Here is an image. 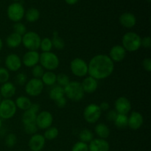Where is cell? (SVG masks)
<instances>
[{
  "label": "cell",
  "instance_id": "7",
  "mask_svg": "<svg viewBox=\"0 0 151 151\" xmlns=\"http://www.w3.org/2000/svg\"><path fill=\"white\" fill-rule=\"evenodd\" d=\"M83 118L88 123H96L101 116L102 111L97 104L91 103L84 109Z\"/></svg>",
  "mask_w": 151,
  "mask_h": 151
},
{
  "label": "cell",
  "instance_id": "50",
  "mask_svg": "<svg viewBox=\"0 0 151 151\" xmlns=\"http://www.w3.org/2000/svg\"><path fill=\"white\" fill-rule=\"evenodd\" d=\"M1 127H2V119L0 118V130H1Z\"/></svg>",
  "mask_w": 151,
  "mask_h": 151
},
{
  "label": "cell",
  "instance_id": "45",
  "mask_svg": "<svg viewBox=\"0 0 151 151\" xmlns=\"http://www.w3.org/2000/svg\"><path fill=\"white\" fill-rule=\"evenodd\" d=\"M142 66L145 71L148 72H151V60L150 58H147L143 60Z\"/></svg>",
  "mask_w": 151,
  "mask_h": 151
},
{
  "label": "cell",
  "instance_id": "44",
  "mask_svg": "<svg viewBox=\"0 0 151 151\" xmlns=\"http://www.w3.org/2000/svg\"><path fill=\"white\" fill-rule=\"evenodd\" d=\"M55 105L57 106V107L60 108V109H63V108H64L66 106L67 100H66V97H65L64 96V97H61V98L58 99L56 101H55Z\"/></svg>",
  "mask_w": 151,
  "mask_h": 151
},
{
  "label": "cell",
  "instance_id": "41",
  "mask_svg": "<svg viewBox=\"0 0 151 151\" xmlns=\"http://www.w3.org/2000/svg\"><path fill=\"white\" fill-rule=\"evenodd\" d=\"M72 151H88V145L79 141L72 146Z\"/></svg>",
  "mask_w": 151,
  "mask_h": 151
},
{
  "label": "cell",
  "instance_id": "14",
  "mask_svg": "<svg viewBox=\"0 0 151 151\" xmlns=\"http://www.w3.org/2000/svg\"><path fill=\"white\" fill-rule=\"evenodd\" d=\"M46 144V139L41 134H35L32 135L28 142V146L31 151H41Z\"/></svg>",
  "mask_w": 151,
  "mask_h": 151
},
{
  "label": "cell",
  "instance_id": "32",
  "mask_svg": "<svg viewBox=\"0 0 151 151\" xmlns=\"http://www.w3.org/2000/svg\"><path fill=\"white\" fill-rule=\"evenodd\" d=\"M59 134L58 129L56 127H50L47 129H46L44 134L43 136L44 137L45 139L47 140H53L58 137Z\"/></svg>",
  "mask_w": 151,
  "mask_h": 151
},
{
  "label": "cell",
  "instance_id": "12",
  "mask_svg": "<svg viewBox=\"0 0 151 151\" xmlns=\"http://www.w3.org/2000/svg\"><path fill=\"white\" fill-rule=\"evenodd\" d=\"M4 63H5L6 69L10 72H17L22 66L21 58L18 55L13 53L8 55L5 58Z\"/></svg>",
  "mask_w": 151,
  "mask_h": 151
},
{
  "label": "cell",
  "instance_id": "20",
  "mask_svg": "<svg viewBox=\"0 0 151 151\" xmlns=\"http://www.w3.org/2000/svg\"><path fill=\"white\" fill-rule=\"evenodd\" d=\"M119 23L121 24L122 26H123L125 28H132L137 24V18L133 13L126 12L124 13L119 16Z\"/></svg>",
  "mask_w": 151,
  "mask_h": 151
},
{
  "label": "cell",
  "instance_id": "29",
  "mask_svg": "<svg viewBox=\"0 0 151 151\" xmlns=\"http://www.w3.org/2000/svg\"><path fill=\"white\" fill-rule=\"evenodd\" d=\"M52 47H55L56 50H63L65 47V42L62 38H60L58 35V32L55 31L53 32L52 38Z\"/></svg>",
  "mask_w": 151,
  "mask_h": 151
},
{
  "label": "cell",
  "instance_id": "35",
  "mask_svg": "<svg viewBox=\"0 0 151 151\" xmlns=\"http://www.w3.org/2000/svg\"><path fill=\"white\" fill-rule=\"evenodd\" d=\"M44 72H45L44 69L40 64L35 65L32 68V75L33 76V78L41 79Z\"/></svg>",
  "mask_w": 151,
  "mask_h": 151
},
{
  "label": "cell",
  "instance_id": "9",
  "mask_svg": "<svg viewBox=\"0 0 151 151\" xmlns=\"http://www.w3.org/2000/svg\"><path fill=\"white\" fill-rule=\"evenodd\" d=\"M44 85L41 79L32 78L25 84V92L31 97H37L42 93Z\"/></svg>",
  "mask_w": 151,
  "mask_h": 151
},
{
  "label": "cell",
  "instance_id": "52",
  "mask_svg": "<svg viewBox=\"0 0 151 151\" xmlns=\"http://www.w3.org/2000/svg\"><path fill=\"white\" fill-rule=\"evenodd\" d=\"M13 1H19V0H13Z\"/></svg>",
  "mask_w": 151,
  "mask_h": 151
},
{
  "label": "cell",
  "instance_id": "17",
  "mask_svg": "<svg viewBox=\"0 0 151 151\" xmlns=\"http://www.w3.org/2000/svg\"><path fill=\"white\" fill-rule=\"evenodd\" d=\"M127 51L124 49L122 45H114L111 47L109 52V58L111 59L112 61L114 62H121L125 59L126 56Z\"/></svg>",
  "mask_w": 151,
  "mask_h": 151
},
{
  "label": "cell",
  "instance_id": "5",
  "mask_svg": "<svg viewBox=\"0 0 151 151\" xmlns=\"http://www.w3.org/2000/svg\"><path fill=\"white\" fill-rule=\"evenodd\" d=\"M41 41V37L37 32L29 31L22 36V44L28 51H37L40 48Z\"/></svg>",
  "mask_w": 151,
  "mask_h": 151
},
{
  "label": "cell",
  "instance_id": "37",
  "mask_svg": "<svg viewBox=\"0 0 151 151\" xmlns=\"http://www.w3.org/2000/svg\"><path fill=\"white\" fill-rule=\"evenodd\" d=\"M38 129V127H37L35 122L24 125V132L26 133L27 134H29V135H34V134H37Z\"/></svg>",
  "mask_w": 151,
  "mask_h": 151
},
{
  "label": "cell",
  "instance_id": "40",
  "mask_svg": "<svg viewBox=\"0 0 151 151\" xmlns=\"http://www.w3.org/2000/svg\"><path fill=\"white\" fill-rule=\"evenodd\" d=\"M10 79V72L6 68L0 67V83L8 82Z\"/></svg>",
  "mask_w": 151,
  "mask_h": 151
},
{
  "label": "cell",
  "instance_id": "16",
  "mask_svg": "<svg viewBox=\"0 0 151 151\" xmlns=\"http://www.w3.org/2000/svg\"><path fill=\"white\" fill-rule=\"evenodd\" d=\"M144 118L143 116L138 111H134L131 113L128 118V126L132 130L139 129L143 125Z\"/></svg>",
  "mask_w": 151,
  "mask_h": 151
},
{
  "label": "cell",
  "instance_id": "15",
  "mask_svg": "<svg viewBox=\"0 0 151 151\" xmlns=\"http://www.w3.org/2000/svg\"><path fill=\"white\" fill-rule=\"evenodd\" d=\"M40 59V54L38 51H27L23 55L22 59V64L29 68H32L38 64Z\"/></svg>",
  "mask_w": 151,
  "mask_h": 151
},
{
  "label": "cell",
  "instance_id": "33",
  "mask_svg": "<svg viewBox=\"0 0 151 151\" xmlns=\"http://www.w3.org/2000/svg\"><path fill=\"white\" fill-rule=\"evenodd\" d=\"M52 40L50 38H44L41 39V44H40V49L42 50L43 52H51L52 49Z\"/></svg>",
  "mask_w": 151,
  "mask_h": 151
},
{
  "label": "cell",
  "instance_id": "13",
  "mask_svg": "<svg viewBox=\"0 0 151 151\" xmlns=\"http://www.w3.org/2000/svg\"><path fill=\"white\" fill-rule=\"evenodd\" d=\"M115 111L117 114H128L131 110V103L126 97H119L114 103Z\"/></svg>",
  "mask_w": 151,
  "mask_h": 151
},
{
  "label": "cell",
  "instance_id": "30",
  "mask_svg": "<svg viewBox=\"0 0 151 151\" xmlns=\"http://www.w3.org/2000/svg\"><path fill=\"white\" fill-rule=\"evenodd\" d=\"M128 116L126 114H118L116 119H114V125L118 128H125L128 126Z\"/></svg>",
  "mask_w": 151,
  "mask_h": 151
},
{
  "label": "cell",
  "instance_id": "3",
  "mask_svg": "<svg viewBox=\"0 0 151 151\" xmlns=\"http://www.w3.org/2000/svg\"><path fill=\"white\" fill-rule=\"evenodd\" d=\"M142 38L135 32H128L122 38V46L126 51L136 52L141 47Z\"/></svg>",
  "mask_w": 151,
  "mask_h": 151
},
{
  "label": "cell",
  "instance_id": "27",
  "mask_svg": "<svg viewBox=\"0 0 151 151\" xmlns=\"http://www.w3.org/2000/svg\"><path fill=\"white\" fill-rule=\"evenodd\" d=\"M37 114H38L35 113V112L32 111L30 110L29 109L24 111L22 116V122H23L24 125L35 122Z\"/></svg>",
  "mask_w": 151,
  "mask_h": 151
},
{
  "label": "cell",
  "instance_id": "34",
  "mask_svg": "<svg viewBox=\"0 0 151 151\" xmlns=\"http://www.w3.org/2000/svg\"><path fill=\"white\" fill-rule=\"evenodd\" d=\"M69 82H70V79H69V76L66 74L60 73L57 75V81H56V83L60 86L64 88L65 86H66L69 84Z\"/></svg>",
  "mask_w": 151,
  "mask_h": 151
},
{
  "label": "cell",
  "instance_id": "8",
  "mask_svg": "<svg viewBox=\"0 0 151 151\" xmlns=\"http://www.w3.org/2000/svg\"><path fill=\"white\" fill-rule=\"evenodd\" d=\"M72 73L78 78H83L88 74V63L81 58L73 59L70 63Z\"/></svg>",
  "mask_w": 151,
  "mask_h": 151
},
{
  "label": "cell",
  "instance_id": "48",
  "mask_svg": "<svg viewBox=\"0 0 151 151\" xmlns=\"http://www.w3.org/2000/svg\"><path fill=\"white\" fill-rule=\"evenodd\" d=\"M65 1H66L68 4L72 5V4H76V3L78 1V0H65Z\"/></svg>",
  "mask_w": 151,
  "mask_h": 151
},
{
  "label": "cell",
  "instance_id": "1",
  "mask_svg": "<svg viewBox=\"0 0 151 151\" xmlns=\"http://www.w3.org/2000/svg\"><path fill=\"white\" fill-rule=\"evenodd\" d=\"M114 69V63L107 55H97L88 63V74L97 81L109 78Z\"/></svg>",
  "mask_w": 151,
  "mask_h": 151
},
{
  "label": "cell",
  "instance_id": "19",
  "mask_svg": "<svg viewBox=\"0 0 151 151\" xmlns=\"http://www.w3.org/2000/svg\"><path fill=\"white\" fill-rule=\"evenodd\" d=\"M81 83L84 93L87 94H92L95 92L98 87V82L97 80L90 76L86 77Z\"/></svg>",
  "mask_w": 151,
  "mask_h": 151
},
{
  "label": "cell",
  "instance_id": "2",
  "mask_svg": "<svg viewBox=\"0 0 151 151\" xmlns=\"http://www.w3.org/2000/svg\"><path fill=\"white\" fill-rule=\"evenodd\" d=\"M63 89L66 98L74 102L81 101L85 95L81 83L78 81H70Z\"/></svg>",
  "mask_w": 151,
  "mask_h": 151
},
{
  "label": "cell",
  "instance_id": "39",
  "mask_svg": "<svg viewBox=\"0 0 151 151\" xmlns=\"http://www.w3.org/2000/svg\"><path fill=\"white\" fill-rule=\"evenodd\" d=\"M27 82V76L23 72L18 73L15 77V83L19 86H24Z\"/></svg>",
  "mask_w": 151,
  "mask_h": 151
},
{
  "label": "cell",
  "instance_id": "54",
  "mask_svg": "<svg viewBox=\"0 0 151 151\" xmlns=\"http://www.w3.org/2000/svg\"><path fill=\"white\" fill-rule=\"evenodd\" d=\"M147 1H150V0H147Z\"/></svg>",
  "mask_w": 151,
  "mask_h": 151
},
{
  "label": "cell",
  "instance_id": "38",
  "mask_svg": "<svg viewBox=\"0 0 151 151\" xmlns=\"http://www.w3.org/2000/svg\"><path fill=\"white\" fill-rule=\"evenodd\" d=\"M16 142H17V137L16 136V134H13V133L7 134V137H5V140H4L6 146L8 147H13L16 144Z\"/></svg>",
  "mask_w": 151,
  "mask_h": 151
},
{
  "label": "cell",
  "instance_id": "25",
  "mask_svg": "<svg viewBox=\"0 0 151 151\" xmlns=\"http://www.w3.org/2000/svg\"><path fill=\"white\" fill-rule=\"evenodd\" d=\"M49 96H50V98L51 100H52L54 102L56 101L58 99L64 97V89H63V87L60 86L54 85L52 88L50 89Z\"/></svg>",
  "mask_w": 151,
  "mask_h": 151
},
{
  "label": "cell",
  "instance_id": "22",
  "mask_svg": "<svg viewBox=\"0 0 151 151\" xmlns=\"http://www.w3.org/2000/svg\"><path fill=\"white\" fill-rule=\"evenodd\" d=\"M5 41L6 44L9 48H17L22 44V36L13 32L7 37Z\"/></svg>",
  "mask_w": 151,
  "mask_h": 151
},
{
  "label": "cell",
  "instance_id": "21",
  "mask_svg": "<svg viewBox=\"0 0 151 151\" xmlns=\"http://www.w3.org/2000/svg\"><path fill=\"white\" fill-rule=\"evenodd\" d=\"M16 88L11 82H6L0 87V94L3 99H10L15 95Z\"/></svg>",
  "mask_w": 151,
  "mask_h": 151
},
{
  "label": "cell",
  "instance_id": "53",
  "mask_svg": "<svg viewBox=\"0 0 151 151\" xmlns=\"http://www.w3.org/2000/svg\"><path fill=\"white\" fill-rule=\"evenodd\" d=\"M0 63H1V58H0Z\"/></svg>",
  "mask_w": 151,
  "mask_h": 151
},
{
  "label": "cell",
  "instance_id": "23",
  "mask_svg": "<svg viewBox=\"0 0 151 151\" xmlns=\"http://www.w3.org/2000/svg\"><path fill=\"white\" fill-rule=\"evenodd\" d=\"M41 80L44 85L53 86L55 85L56 81H57V75L52 71H47L44 72Z\"/></svg>",
  "mask_w": 151,
  "mask_h": 151
},
{
  "label": "cell",
  "instance_id": "4",
  "mask_svg": "<svg viewBox=\"0 0 151 151\" xmlns=\"http://www.w3.org/2000/svg\"><path fill=\"white\" fill-rule=\"evenodd\" d=\"M40 65L48 71H52L58 69L60 65V60L57 55L51 52H42L40 54Z\"/></svg>",
  "mask_w": 151,
  "mask_h": 151
},
{
  "label": "cell",
  "instance_id": "18",
  "mask_svg": "<svg viewBox=\"0 0 151 151\" xmlns=\"http://www.w3.org/2000/svg\"><path fill=\"white\" fill-rule=\"evenodd\" d=\"M110 145L106 139L100 138L93 139L88 145V151H109Z\"/></svg>",
  "mask_w": 151,
  "mask_h": 151
},
{
  "label": "cell",
  "instance_id": "26",
  "mask_svg": "<svg viewBox=\"0 0 151 151\" xmlns=\"http://www.w3.org/2000/svg\"><path fill=\"white\" fill-rule=\"evenodd\" d=\"M16 106L18 109H21V110L26 111L30 108L31 105H32V102L27 97L25 96H19L16 98Z\"/></svg>",
  "mask_w": 151,
  "mask_h": 151
},
{
  "label": "cell",
  "instance_id": "46",
  "mask_svg": "<svg viewBox=\"0 0 151 151\" xmlns=\"http://www.w3.org/2000/svg\"><path fill=\"white\" fill-rule=\"evenodd\" d=\"M99 107H100L101 111H107L110 109V105L107 102H103L99 105Z\"/></svg>",
  "mask_w": 151,
  "mask_h": 151
},
{
  "label": "cell",
  "instance_id": "47",
  "mask_svg": "<svg viewBox=\"0 0 151 151\" xmlns=\"http://www.w3.org/2000/svg\"><path fill=\"white\" fill-rule=\"evenodd\" d=\"M29 109L35 112V113L38 114V112L40 110V105L38 104V103H32Z\"/></svg>",
  "mask_w": 151,
  "mask_h": 151
},
{
  "label": "cell",
  "instance_id": "6",
  "mask_svg": "<svg viewBox=\"0 0 151 151\" xmlns=\"http://www.w3.org/2000/svg\"><path fill=\"white\" fill-rule=\"evenodd\" d=\"M17 107L11 99H3L0 103V118L1 119H11L16 114Z\"/></svg>",
  "mask_w": 151,
  "mask_h": 151
},
{
  "label": "cell",
  "instance_id": "11",
  "mask_svg": "<svg viewBox=\"0 0 151 151\" xmlns=\"http://www.w3.org/2000/svg\"><path fill=\"white\" fill-rule=\"evenodd\" d=\"M53 122V116L48 111H42L37 114L35 124L38 129L45 130L52 126Z\"/></svg>",
  "mask_w": 151,
  "mask_h": 151
},
{
  "label": "cell",
  "instance_id": "36",
  "mask_svg": "<svg viewBox=\"0 0 151 151\" xmlns=\"http://www.w3.org/2000/svg\"><path fill=\"white\" fill-rule=\"evenodd\" d=\"M13 32L19 34V35H22V36H23V35L27 32L26 26L20 22H16V23L13 24Z\"/></svg>",
  "mask_w": 151,
  "mask_h": 151
},
{
  "label": "cell",
  "instance_id": "49",
  "mask_svg": "<svg viewBox=\"0 0 151 151\" xmlns=\"http://www.w3.org/2000/svg\"><path fill=\"white\" fill-rule=\"evenodd\" d=\"M2 48H3V41H2V39L0 38V51L2 50Z\"/></svg>",
  "mask_w": 151,
  "mask_h": 151
},
{
  "label": "cell",
  "instance_id": "10",
  "mask_svg": "<svg viewBox=\"0 0 151 151\" xmlns=\"http://www.w3.org/2000/svg\"><path fill=\"white\" fill-rule=\"evenodd\" d=\"M7 14L9 19L16 23L19 22L23 19L25 14V10L22 4L15 2L8 6Z\"/></svg>",
  "mask_w": 151,
  "mask_h": 151
},
{
  "label": "cell",
  "instance_id": "28",
  "mask_svg": "<svg viewBox=\"0 0 151 151\" xmlns=\"http://www.w3.org/2000/svg\"><path fill=\"white\" fill-rule=\"evenodd\" d=\"M25 19L29 22H35L40 18L39 10L35 7H31L28 9L27 11L24 14Z\"/></svg>",
  "mask_w": 151,
  "mask_h": 151
},
{
  "label": "cell",
  "instance_id": "51",
  "mask_svg": "<svg viewBox=\"0 0 151 151\" xmlns=\"http://www.w3.org/2000/svg\"><path fill=\"white\" fill-rule=\"evenodd\" d=\"M3 100L2 97H1V94H0V103H1V100Z\"/></svg>",
  "mask_w": 151,
  "mask_h": 151
},
{
  "label": "cell",
  "instance_id": "24",
  "mask_svg": "<svg viewBox=\"0 0 151 151\" xmlns=\"http://www.w3.org/2000/svg\"><path fill=\"white\" fill-rule=\"evenodd\" d=\"M94 131L99 138L106 139L110 136V129L107 125L104 123H99L94 128Z\"/></svg>",
  "mask_w": 151,
  "mask_h": 151
},
{
  "label": "cell",
  "instance_id": "31",
  "mask_svg": "<svg viewBox=\"0 0 151 151\" xmlns=\"http://www.w3.org/2000/svg\"><path fill=\"white\" fill-rule=\"evenodd\" d=\"M79 139L80 141L87 144V143H89L90 142L92 141V139H94V134H93L92 131H90L89 129L84 128L80 132Z\"/></svg>",
  "mask_w": 151,
  "mask_h": 151
},
{
  "label": "cell",
  "instance_id": "42",
  "mask_svg": "<svg viewBox=\"0 0 151 151\" xmlns=\"http://www.w3.org/2000/svg\"><path fill=\"white\" fill-rule=\"evenodd\" d=\"M141 47L144 48L150 49L151 47V38L150 36H145L142 38L141 41Z\"/></svg>",
  "mask_w": 151,
  "mask_h": 151
},
{
  "label": "cell",
  "instance_id": "43",
  "mask_svg": "<svg viewBox=\"0 0 151 151\" xmlns=\"http://www.w3.org/2000/svg\"><path fill=\"white\" fill-rule=\"evenodd\" d=\"M117 112L115 110H110L108 111L107 114H106V119L108 121H111V122H114V119H116V116H117Z\"/></svg>",
  "mask_w": 151,
  "mask_h": 151
}]
</instances>
